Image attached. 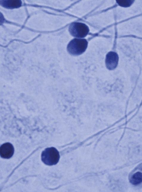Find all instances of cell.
I'll return each instance as SVG.
<instances>
[{"mask_svg":"<svg viewBox=\"0 0 142 192\" xmlns=\"http://www.w3.org/2000/svg\"><path fill=\"white\" fill-rule=\"evenodd\" d=\"M118 59V55L116 52L110 51L108 53L105 60L107 68L110 70L115 69L117 66Z\"/></svg>","mask_w":142,"mask_h":192,"instance_id":"277c9868","label":"cell"},{"mask_svg":"<svg viewBox=\"0 0 142 192\" xmlns=\"http://www.w3.org/2000/svg\"><path fill=\"white\" fill-rule=\"evenodd\" d=\"M117 3L120 6L126 7L130 6L134 2V0H117Z\"/></svg>","mask_w":142,"mask_h":192,"instance_id":"ba28073f","label":"cell"},{"mask_svg":"<svg viewBox=\"0 0 142 192\" xmlns=\"http://www.w3.org/2000/svg\"><path fill=\"white\" fill-rule=\"evenodd\" d=\"M140 171H135V172L131 175L129 177V181L131 183L134 185H137L142 183V171L141 165H140Z\"/></svg>","mask_w":142,"mask_h":192,"instance_id":"52a82bcc","label":"cell"},{"mask_svg":"<svg viewBox=\"0 0 142 192\" xmlns=\"http://www.w3.org/2000/svg\"><path fill=\"white\" fill-rule=\"evenodd\" d=\"M0 3L2 6L8 9L18 8L22 4L21 1L19 0H0Z\"/></svg>","mask_w":142,"mask_h":192,"instance_id":"8992f818","label":"cell"},{"mask_svg":"<svg viewBox=\"0 0 142 192\" xmlns=\"http://www.w3.org/2000/svg\"><path fill=\"white\" fill-rule=\"evenodd\" d=\"M88 42L85 39L75 38L71 40L67 46L68 52L73 56H78L83 53L86 50Z\"/></svg>","mask_w":142,"mask_h":192,"instance_id":"6da1fadb","label":"cell"},{"mask_svg":"<svg viewBox=\"0 0 142 192\" xmlns=\"http://www.w3.org/2000/svg\"><path fill=\"white\" fill-rule=\"evenodd\" d=\"M60 155L58 151L54 147L45 149L42 152L41 159L46 165L52 166L56 164L59 162Z\"/></svg>","mask_w":142,"mask_h":192,"instance_id":"7a4b0ae2","label":"cell"},{"mask_svg":"<svg viewBox=\"0 0 142 192\" xmlns=\"http://www.w3.org/2000/svg\"><path fill=\"white\" fill-rule=\"evenodd\" d=\"M68 30L71 35L73 37L83 38L87 36L89 29L88 27L85 24L74 22L70 24Z\"/></svg>","mask_w":142,"mask_h":192,"instance_id":"3957f363","label":"cell"},{"mask_svg":"<svg viewBox=\"0 0 142 192\" xmlns=\"http://www.w3.org/2000/svg\"><path fill=\"white\" fill-rule=\"evenodd\" d=\"M14 149L13 145L7 142L3 144L0 147V155L2 158L8 159L13 156Z\"/></svg>","mask_w":142,"mask_h":192,"instance_id":"5b68a950","label":"cell"}]
</instances>
